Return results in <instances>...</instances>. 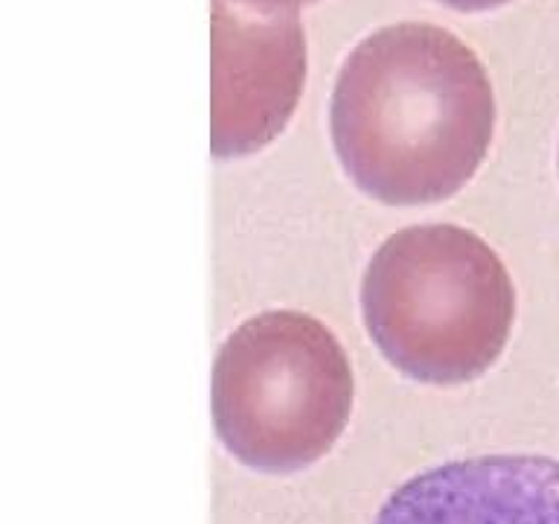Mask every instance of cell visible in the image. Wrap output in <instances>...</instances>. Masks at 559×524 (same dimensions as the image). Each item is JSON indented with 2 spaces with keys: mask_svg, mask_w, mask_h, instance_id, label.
Returning a JSON list of instances; mask_svg holds the SVG:
<instances>
[{
  "mask_svg": "<svg viewBox=\"0 0 559 524\" xmlns=\"http://www.w3.org/2000/svg\"><path fill=\"white\" fill-rule=\"evenodd\" d=\"M234 3L253 9V12L277 15V12H297L300 7H309V3H318V0H234Z\"/></svg>",
  "mask_w": 559,
  "mask_h": 524,
  "instance_id": "obj_6",
  "label": "cell"
},
{
  "mask_svg": "<svg viewBox=\"0 0 559 524\" xmlns=\"http://www.w3.org/2000/svg\"><path fill=\"white\" fill-rule=\"evenodd\" d=\"M306 82V38L297 12H253L213 0V131L216 157L253 155L295 114Z\"/></svg>",
  "mask_w": 559,
  "mask_h": 524,
  "instance_id": "obj_4",
  "label": "cell"
},
{
  "mask_svg": "<svg viewBox=\"0 0 559 524\" xmlns=\"http://www.w3.org/2000/svg\"><path fill=\"white\" fill-rule=\"evenodd\" d=\"M370 338L402 376L463 384L504 353L513 279L480 236L457 225L405 227L373 253L361 283Z\"/></svg>",
  "mask_w": 559,
  "mask_h": 524,
  "instance_id": "obj_2",
  "label": "cell"
},
{
  "mask_svg": "<svg viewBox=\"0 0 559 524\" xmlns=\"http://www.w3.org/2000/svg\"><path fill=\"white\" fill-rule=\"evenodd\" d=\"M373 524H559V461L466 457L405 480Z\"/></svg>",
  "mask_w": 559,
  "mask_h": 524,
  "instance_id": "obj_5",
  "label": "cell"
},
{
  "mask_svg": "<svg viewBox=\"0 0 559 524\" xmlns=\"http://www.w3.org/2000/svg\"><path fill=\"white\" fill-rule=\"evenodd\" d=\"M480 59L443 26L393 24L349 52L332 94V143L356 187L393 207L452 199L492 143Z\"/></svg>",
  "mask_w": 559,
  "mask_h": 524,
  "instance_id": "obj_1",
  "label": "cell"
},
{
  "mask_svg": "<svg viewBox=\"0 0 559 524\" xmlns=\"http://www.w3.org/2000/svg\"><path fill=\"white\" fill-rule=\"evenodd\" d=\"M353 410V370L338 338L304 312H262L222 344L213 419L236 461L286 475L338 443Z\"/></svg>",
  "mask_w": 559,
  "mask_h": 524,
  "instance_id": "obj_3",
  "label": "cell"
},
{
  "mask_svg": "<svg viewBox=\"0 0 559 524\" xmlns=\"http://www.w3.org/2000/svg\"><path fill=\"white\" fill-rule=\"evenodd\" d=\"M443 7L457 9V12H487V9H498L510 3V0H440Z\"/></svg>",
  "mask_w": 559,
  "mask_h": 524,
  "instance_id": "obj_7",
  "label": "cell"
}]
</instances>
